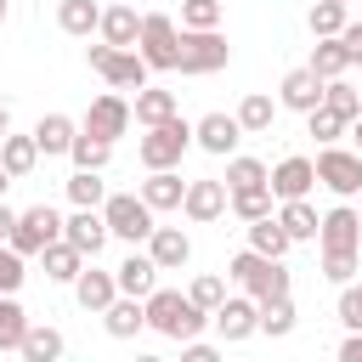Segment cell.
<instances>
[{
	"label": "cell",
	"instance_id": "cell-34",
	"mask_svg": "<svg viewBox=\"0 0 362 362\" xmlns=\"http://www.w3.org/2000/svg\"><path fill=\"white\" fill-rule=\"evenodd\" d=\"M221 181H226V192H249V187H266V181H272V170H266L260 158H249V153H232Z\"/></svg>",
	"mask_w": 362,
	"mask_h": 362
},
{
	"label": "cell",
	"instance_id": "cell-8",
	"mask_svg": "<svg viewBox=\"0 0 362 362\" xmlns=\"http://www.w3.org/2000/svg\"><path fill=\"white\" fill-rule=\"evenodd\" d=\"M57 238H62V215L51 204H34V209H17V226L6 243L28 260V255H45V243H57Z\"/></svg>",
	"mask_w": 362,
	"mask_h": 362
},
{
	"label": "cell",
	"instance_id": "cell-7",
	"mask_svg": "<svg viewBox=\"0 0 362 362\" xmlns=\"http://www.w3.org/2000/svg\"><path fill=\"white\" fill-rule=\"evenodd\" d=\"M311 164H317V187H328L334 198L351 204V198L362 192V153H356V147H322Z\"/></svg>",
	"mask_w": 362,
	"mask_h": 362
},
{
	"label": "cell",
	"instance_id": "cell-31",
	"mask_svg": "<svg viewBox=\"0 0 362 362\" xmlns=\"http://www.w3.org/2000/svg\"><path fill=\"white\" fill-rule=\"evenodd\" d=\"M249 249L266 255V260H283V255L294 249V238L277 226V215H266V221H249Z\"/></svg>",
	"mask_w": 362,
	"mask_h": 362
},
{
	"label": "cell",
	"instance_id": "cell-51",
	"mask_svg": "<svg viewBox=\"0 0 362 362\" xmlns=\"http://www.w3.org/2000/svg\"><path fill=\"white\" fill-rule=\"evenodd\" d=\"M339 362H362V334H345V345H339Z\"/></svg>",
	"mask_w": 362,
	"mask_h": 362
},
{
	"label": "cell",
	"instance_id": "cell-44",
	"mask_svg": "<svg viewBox=\"0 0 362 362\" xmlns=\"http://www.w3.org/2000/svg\"><path fill=\"white\" fill-rule=\"evenodd\" d=\"M187 294H192V300H198L204 311H215V305L226 300V277H215V272H198V277L187 283Z\"/></svg>",
	"mask_w": 362,
	"mask_h": 362
},
{
	"label": "cell",
	"instance_id": "cell-21",
	"mask_svg": "<svg viewBox=\"0 0 362 362\" xmlns=\"http://www.w3.org/2000/svg\"><path fill=\"white\" fill-rule=\"evenodd\" d=\"M141 198H147V209H153V215H164V209H181V198H187V181H181L175 170H147V181H141Z\"/></svg>",
	"mask_w": 362,
	"mask_h": 362
},
{
	"label": "cell",
	"instance_id": "cell-41",
	"mask_svg": "<svg viewBox=\"0 0 362 362\" xmlns=\"http://www.w3.org/2000/svg\"><path fill=\"white\" fill-rule=\"evenodd\" d=\"M305 136H317L322 147H334L339 136H351V119H339L334 107H317V113H305Z\"/></svg>",
	"mask_w": 362,
	"mask_h": 362
},
{
	"label": "cell",
	"instance_id": "cell-14",
	"mask_svg": "<svg viewBox=\"0 0 362 362\" xmlns=\"http://www.w3.org/2000/svg\"><path fill=\"white\" fill-rule=\"evenodd\" d=\"M322 85H328V79H317L311 68H288V74H283V85H277V107L317 113V107H322Z\"/></svg>",
	"mask_w": 362,
	"mask_h": 362
},
{
	"label": "cell",
	"instance_id": "cell-12",
	"mask_svg": "<svg viewBox=\"0 0 362 362\" xmlns=\"http://www.w3.org/2000/svg\"><path fill=\"white\" fill-rule=\"evenodd\" d=\"M272 198L277 204H288V198H311V187H317V164L305 158V153H288V158H277L272 164Z\"/></svg>",
	"mask_w": 362,
	"mask_h": 362
},
{
	"label": "cell",
	"instance_id": "cell-33",
	"mask_svg": "<svg viewBox=\"0 0 362 362\" xmlns=\"http://www.w3.org/2000/svg\"><path fill=\"white\" fill-rule=\"evenodd\" d=\"M272 119H277V102H272L266 90H249V96L238 102V124H243V136H266Z\"/></svg>",
	"mask_w": 362,
	"mask_h": 362
},
{
	"label": "cell",
	"instance_id": "cell-47",
	"mask_svg": "<svg viewBox=\"0 0 362 362\" xmlns=\"http://www.w3.org/2000/svg\"><path fill=\"white\" fill-rule=\"evenodd\" d=\"M339 322H345V334H362V283L339 288Z\"/></svg>",
	"mask_w": 362,
	"mask_h": 362
},
{
	"label": "cell",
	"instance_id": "cell-10",
	"mask_svg": "<svg viewBox=\"0 0 362 362\" xmlns=\"http://www.w3.org/2000/svg\"><path fill=\"white\" fill-rule=\"evenodd\" d=\"M130 119H136V113H130V102H124L119 90H102V96L85 107V124H79V130H90L96 141H119V136L130 130Z\"/></svg>",
	"mask_w": 362,
	"mask_h": 362
},
{
	"label": "cell",
	"instance_id": "cell-15",
	"mask_svg": "<svg viewBox=\"0 0 362 362\" xmlns=\"http://www.w3.org/2000/svg\"><path fill=\"white\" fill-rule=\"evenodd\" d=\"M317 243L322 249H362V215L339 198L328 215H322V226H317Z\"/></svg>",
	"mask_w": 362,
	"mask_h": 362
},
{
	"label": "cell",
	"instance_id": "cell-40",
	"mask_svg": "<svg viewBox=\"0 0 362 362\" xmlns=\"http://www.w3.org/2000/svg\"><path fill=\"white\" fill-rule=\"evenodd\" d=\"M294 322H300V311H294V300H288V294H283V300H266V305H260V334L283 339V334H294Z\"/></svg>",
	"mask_w": 362,
	"mask_h": 362
},
{
	"label": "cell",
	"instance_id": "cell-29",
	"mask_svg": "<svg viewBox=\"0 0 362 362\" xmlns=\"http://www.w3.org/2000/svg\"><path fill=\"white\" fill-rule=\"evenodd\" d=\"M17 356H23V362H62V334H57L51 322H28Z\"/></svg>",
	"mask_w": 362,
	"mask_h": 362
},
{
	"label": "cell",
	"instance_id": "cell-59",
	"mask_svg": "<svg viewBox=\"0 0 362 362\" xmlns=\"http://www.w3.org/2000/svg\"><path fill=\"white\" fill-rule=\"evenodd\" d=\"M356 90H362V85H356Z\"/></svg>",
	"mask_w": 362,
	"mask_h": 362
},
{
	"label": "cell",
	"instance_id": "cell-46",
	"mask_svg": "<svg viewBox=\"0 0 362 362\" xmlns=\"http://www.w3.org/2000/svg\"><path fill=\"white\" fill-rule=\"evenodd\" d=\"M23 277H28V260H23L11 243H0V294H17Z\"/></svg>",
	"mask_w": 362,
	"mask_h": 362
},
{
	"label": "cell",
	"instance_id": "cell-39",
	"mask_svg": "<svg viewBox=\"0 0 362 362\" xmlns=\"http://www.w3.org/2000/svg\"><path fill=\"white\" fill-rule=\"evenodd\" d=\"M28 334V311L17 305V294H0V351H17Z\"/></svg>",
	"mask_w": 362,
	"mask_h": 362
},
{
	"label": "cell",
	"instance_id": "cell-49",
	"mask_svg": "<svg viewBox=\"0 0 362 362\" xmlns=\"http://www.w3.org/2000/svg\"><path fill=\"white\" fill-rule=\"evenodd\" d=\"M85 57H90V68H96V74H107V62H113V45H107V40H96Z\"/></svg>",
	"mask_w": 362,
	"mask_h": 362
},
{
	"label": "cell",
	"instance_id": "cell-54",
	"mask_svg": "<svg viewBox=\"0 0 362 362\" xmlns=\"http://www.w3.org/2000/svg\"><path fill=\"white\" fill-rule=\"evenodd\" d=\"M351 147L362 153V119H351Z\"/></svg>",
	"mask_w": 362,
	"mask_h": 362
},
{
	"label": "cell",
	"instance_id": "cell-37",
	"mask_svg": "<svg viewBox=\"0 0 362 362\" xmlns=\"http://www.w3.org/2000/svg\"><path fill=\"white\" fill-rule=\"evenodd\" d=\"M68 158H74V170H107L113 141H96L90 130H79V136H74V147H68Z\"/></svg>",
	"mask_w": 362,
	"mask_h": 362
},
{
	"label": "cell",
	"instance_id": "cell-48",
	"mask_svg": "<svg viewBox=\"0 0 362 362\" xmlns=\"http://www.w3.org/2000/svg\"><path fill=\"white\" fill-rule=\"evenodd\" d=\"M181 362H221V351L204 345V339H187V345H181Z\"/></svg>",
	"mask_w": 362,
	"mask_h": 362
},
{
	"label": "cell",
	"instance_id": "cell-35",
	"mask_svg": "<svg viewBox=\"0 0 362 362\" xmlns=\"http://www.w3.org/2000/svg\"><path fill=\"white\" fill-rule=\"evenodd\" d=\"M68 204H74V209H102V204H107L102 170H74V175H68Z\"/></svg>",
	"mask_w": 362,
	"mask_h": 362
},
{
	"label": "cell",
	"instance_id": "cell-17",
	"mask_svg": "<svg viewBox=\"0 0 362 362\" xmlns=\"http://www.w3.org/2000/svg\"><path fill=\"white\" fill-rule=\"evenodd\" d=\"M113 277H119V294H130V300H147V294L158 288V260L130 249V255L113 266Z\"/></svg>",
	"mask_w": 362,
	"mask_h": 362
},
{
	"label": "cell",
	"instance_id": "cell-56",
	"mask_svg": "<svg viewBox=\"0 0 362 362\" xmlns=\"http://www.w3.org/2000/svg\"><path fill=\"white\" fill-rule=\"evenodd\" d=\"M136 362H164V356H136Z\"/></svg>",
	"mask_w": 362,
	"mask_h": 362
},
{
	"label": "cell",
	"instance_id": "cell-5",
	"mask_svg": "<svg viewBox=\"0 0 362 362\" xmlns=\"http://www.w3.org/2000/svg\"><path fill=\"white\" fill-rule=\"evenodd\" d=\"M102 221H107V232H113V238H124L130 249H136V243H147V238H153V226H158L141 192H107Z\"/></svg>",
	"mask_w": 362,
	"mask_h": 362
},
{
	"label": "cell",
	"instance_id": "cell-58",
	"mask_svg": "<svg viewBox=\"0 0 362 362\" xmlns=\"http://www.w3.org/2000/svg\"><path fill=\"white\" fill-rule=\"evenodd\" d=\"M345 6H362V0H345Z\"/></svg>",
	"mask_w": 362,
	"mask_h": 362
},
{
	"label": "cell",
	"instance_id": "cell-4",
	"mask_svg": "<svg viewBox=\"0 0 362 362\" xmlns=\"http://www.w3.org/2000/svg\"><path fill=\"white\" fill-rule=\"evenodd\" d=\"M136 51H141V62H147L153 74H175V57H181V28H175V17L141 11V40H136Z\"/></svg>",
	"mask_w": 362,
	"mask_h": 362
},
{
	"label": "cell",
	"instance_id": "cell-53",
	"mask_svg": "<svg viewBox=\"0 0 362 362\" xmlns=\"http://www.w3.org/2000/svg\"><path fill=\"white\" fill-rule=\"evenodd\" d=\"M0 136H11V107L0 102Z\"/></svg>",
	"mask_w": 362,
	"mask_h": 362
},
{
	"label": "cell",
	"instance_id": "cell-16",
	"mask_svg": "<svg viewBox=\"0 0 362 362\" xmlns=\"http://www.w3.org/2000/svg\"><path fill=\"white\" fill-rule=\"evenodd\" d=\"M62 238H68V243H74V249H79L85 260H96V255H102V243H107L113 232H107L102 209H74V215L62 221Z\"/></svg>",
	"mask_w": 362,
	"mask_h": 362
},
{
	"label": "cell",
	"instance_id": "cell-9",
	"mask_svg": "<svg viewBox=\"0 0 362 362\" xmlns=\"http://www.w3.org/2000/svg\"><path fill=\"white\" fill-rule=\"evenodd\" d=\"M209 322H215V334H221L226 345H238V339L260 334V300H249V294H226V300L209 311Z\"/></svg>",
	"mask_w": 362,
	"mask_h": 362
},
{
	"label": "cell",
	"instance_id": "cell-38",
	"mask_svg": "<svg viewBox=\"0 0 362 362\" xmlns=\"http://www.w3.org/2000/svg\"><path fill=\"white\" fill-rule=\"evenodd\" d=\"M232 215L249 226V221H266V215H277V198H272V187H249V192H232Z\"/></svg>",
	"mask_w": 362,
	"mask_h": 362
},
{
	"label": "cell",
	"instance_id": "cell-45",
	"mask_svg": "<svg viewBox=\"0 0 362 362\" xmlns=\"http://www.w3.org/2000/svg\"><path fill=\"white\" fill-rule=\"evenodd\" d=\"M181 28H221V0H181Z\"/></svg>",
	"mask_w": 362,
	"mask_h": 362
},
{
	"label": "cell",
	"instance_id": "cell-2",
	"mask_svg": "<svg viewBox=\"0 0 362 362\" xmlns=\"http://www.w3.org/2000/svg\"><path fill=\"white\" fill-rule=\"evenodd\" d=\"M226 277L249 294V300H283L288 294V266L283 260H266V255H255V249H238L232 260H226Z\"/></svg>",
	"mask_w": 362,
	"mask_h": 362
},
{
	"label": "cell",
	"instance_id": "cell-6",
	"mask_svg": "<svg viewBox=\"0 0 362 362\" xmlns=\"http://www.w3.org/2000/svg\"><path fill=\"white\" fill-rule=\"evenodd\" d=\"M226 62H232V45L221 28H181V57H175L181 74H221Z\"/></svg>",
	"mask_w": 362,
	"mask_h": 362
},
{
	"label": "cell",
	"instance_id": "cell-32",
	"mask_svg": "<svg viewBox=\"0 0 362 362\" xmlns=\"http://www.w3.org/2000/svg\"><path fill=\"white\" fill-rule=\"evenodd\" d=\"M305 68H311L317 79H345V68H351V51H345V40H317Z\"/></svg>",
	"mask_w": 362,
	"mask_h": 362
},
{
	"label": "cell",
	"instance_id": "cell-1",
	"mask_svg": "<svg viewBox=\"0 0 362 362\" xmlns=\"http://www.w3.org/2000/svg\"><path fill=\"white\" fill-rule=\"evenodd\" d=\"M141 305H147V328L164 334V339H181V345L198 339L204 322H209V311H204L192 294H181V288H153Z\"/></svg>",
	"mask_w": 362,
	"mask_h": 362
},
{
	"label": "cell",
	"instance_id": "cell-22",
	"mask_svg": "<svg viewBox=\"0 0 362 362\" xmlns=\"http://www.w3.org/2000/svg\"><path fill=\"white\" fill-rule=\"evenodd\" d=\"M102 328H107L113 339H136V334L147 328V305H141V300H130V294H119V300L102 311Z\"/></svg>",
	"mask_w": 362,
	"mask_h": 362
},
{
	"label": "cell",
	"instance_id": "cell-24",
	"mask_svg": "<svg viewBox=\"0 0 362 362\" xmlns=\"http://www.w3.org/2000/svg\"><path fill=\"white\" fill-rule=\"evenodd\" d=\"M130 113H136V124L147 130V124H164V119H175L181 107H175V90H158V85H141V90H136V102H130Z\"/></svg>",
	"mask_w": 362,
	"mask_h": 362
},
{
	"label": "cell",
	"instance_id": "cell-57",
	"mask_svg": "<svg viewBox=\"0 0 362 362\" xmlns=\"http://www.w3.org/2000/svg\"><path fill=\"white\" fill-rule=\"evenodd\" d=\"M0 23H6V0H0Z\"/></svg>",
	"mask_w": 362,
	"mask_h": 362
},
{
	"label": "cell",
	"instance_id": "cell-28",
	"mask_svg": "<svg viewBox=\"0 0 362 362\" xmlns=\"http://www.w3.org/2000/svg\"><path fill=\"white\" fill-rule=\"evenodd\" d=\"M277 226H283L294 243H305V238H317L322 215L311 209V198H288V204H277Z\"/></svg>",
	"mask_w": 362,
	"mask_h": 362
},
{
	"label": "cell",
	"instance_id": "cell-50",
	"mask_svg": "<svg viewBox=\"0 0 362 362\" xmlns=\"http://www.w3.org/2000/svg\"><path fill=\"white\" fill-rule=\"evenodd\" d=\"M345 51H351V62H362V23H345Z\"/></svg>",
	"mask_w": 362,
	"mask_h": 362
},
{
	"label": "cell",
	"instance_id": "cell-55",
	"mask_svg": "<svg viewBox=\"0 0 362 362\" xmlns=\"http://www.w3.org/2000/svg\"><path fill=\"white\" fill-rule=\"evenodd\" d=\"M6 187H11V175H6V164H0V198H6Z\"/></svg>",
	"mask_w": 362,
	"mask_h": 362
},
{
	"label": "cell",
	"instance_id": "cell-20",
	"mask_svg": "<svg viewBox=\"0 0 362 362\" xmlns=\"http://www.w3.org/2000/svg\"><path fill=\"white\" fill-rule=\"evenodd\" d=\"M147 255L158 260V272H181V266L192 260V238H187L181 226H153V238H147Z\"/></svg>",
	"mask_w": 362,
	"mask_h": 362
},
{
	"label": "cell",
	"instance_id": "cell-19",
	"mask_svg": "<svg viewBox=\"0 0 362 362\" xmlns=\"http://www.w3.org/2000/svg\"><path fill=\"white\" fill-rule=\"evenodd\" d=\"M113 51H136L141 40V11L136 6H102V28H96Z\"/></svg>",
	"mask_w": 362,
	"mask_h": 362
},
{
	"label": "cell",
	"instance_id": "cell-43",
	"mask_svg": "<svg viewBox=\"0 0 362 362\" xmlns=\"http://www.w3.org/2000/svg\"><path fill=\"white\" fill-rule=\"evenodd\" d=\"M322 107H334L339 119H362V90L345 85V79H328L322 85Z\"/></svg>",
	"mask_w": 362,
	"mask_h": 362
},
{
	"label": "cell",
	"instance_id": "cell-26",
	"mask_svg": "<svg viewBox=\"0 0 362 362\" xmlns=\"http://www.w3.org/2000/svg\"><path fill=\"white\" fill-rule=\"evenodd\" d=\"M0 164H6L11 181L34 175V164H40V141H34V130H28V136H0Z\"/></svg>",
	"mask_w": 362,
	"mask_h": 362
},
{
	"label": "cell",
	"instance_id": "cell-25",
	"mask_svg": "<svg viewBox=\"0 0 362 362\" xmlns=\"http://www.w3.org/2000/svg\"><path fill=\"white\" fill-rule=\"evenodd\" d=\"M40 266H45V277H51V283H74V277H79V272H85L90 260H85V255H79V249H74L68 238H57V243H45Z\"/></svg>",
	"mask_w": 362,
	"mask_h": 362
},
{
	"label": "cell",
	"instance_id": "cell-42",
	"mask_svg": "<svg viewBox=\"0 0 362 362\" xmlns=\"http://www.w3.org/2000/svg\"><path fill=\"white\" fill-rule=\"evenodd\" d=\"M356 266H362V249H322V277L328 283H356Z\"/></svg>",
	"mask_w": 362,
	"mask_h": 362
},
{
	"label": "cell",
	"instance_id": "cell-52",
	"mask_svg": "<svg viewBox=\"0 0 362 362\" xmlns=\"http://www.w3.org/2000/svg\"><path fill=\"white\" fill-rule=\"evenodd\" d=\"M11 226H17V209H11V204H6V198H0V243H6V238H11Z\"/></svg>",
	"mask_w": 362,
	"mask_h": 362
},
{
	"label": "cell",
	"instance_id": "cell-30",
	"mask_svg": "<svg viewBox=\"0 0 362 362\" xmlns=\"http://www.w3.org/2000/svg\"><path fill=\"white\" fill-rule=\"evenodd\" d=\"M147 74H153V68L141 62V51H113V62H107V74H102V79H107L113 90H141V85H147Z\"/></svg>",
	"mask_w": 362,
	"mask_h": 362
},
{
	"label": "cell",
	"instance_id": "cell-3",
	"mask_svg": "<svg viewBox=\"0 0 362 362\" xmlns=\"http://www.w3.org/2000/svg\"><path fill=\"white\" fill-rule=\"evenodd\" d=\"M187 147H192V119H164V124H147V136L136 141V158H141V170H175L181 158H187Z\"/></svg>",
	"mask_w": 362,
	"mask_h": 362
},
{
	"label": "cell",
	"instance_id": "cell-18",
	"mask_svg": "<svg viewBox=\"0 0 362 362\" xmlns=\"http://www.w3.org/2000/svg\"><path fill=\"white\" fill-rule=\"evenodd\" d=\"M74 300H79L85 311H96V317H102V311L119 300V277H113V272H102V266H85V272L74 277Z\"/></svg>",
	"mask_w": 362,
	"mask_h": 362
},
{
	"label": "cell",
	"instance_id": "cell-36",
	"mask_svg": "<svg viewBox=\"0 0 362 362\" xmlns=\"http://www.w3.org/2000/svg\"><path fill=\"white\" fill-rule=\"evenodd\" d=\"M305 23H311V34H317V40H339V34H345V23H351V6H345V0H317Z\"/></svg>",
	"mask_w": 362,
	"mask_h": 362
},
{
	"label": "cell",
	"instance_id": "cell-23",
	"mask_svg": "<svg viewBox=\"0 0 362 362\" xmlns=\"http://www.w3.org/2000/svg\"><path fill=\"white\" fill-rule=\"evenodd\" d=\"M57 28L74 40H90L102 28V6L96 0H57Z\"/></svg>",
	"mask_w": 362,
	"mask_h": 362
},
{
	"label": "cell",
	"instance_id": "cell-11",
	"mask_svg": "<svg viewBox=\"0 0 362 362\" xmlns=\"http://www.w3.org/2000/svg\"><path fill=\"white\" fill-rule=\"evenodd\" d=\"M226 209H232V192H226V181H215V175H204V181H187L181 215H187L192 226H209V221H221Z\"/></svg>",
	"mask_w": 362,
	"mask_h": 362
},
{
	"label": "cell",
	"instance_id": "cell-13",
	"mask_svg": "<svg viewBox=\"0 0 362 362\" xmlns=\"http://www.w3.org/2000/svg\"><path fill=\"white\" fill-rule=\"evenodd\" d=\"M238 141H243L238 113H204V119L192 124V147H204V153H215V158H232Z\"/></svg>",
	"mask_w": 362,
	"mask_h": 362
},
{
	"label": "cell",
	"instance_id": "cell-27",
	"mask_svg": "<svg viewBox=\"0 0 362 362\" xmlns=\"http://www.w3.org/2000/svg\"><path fill=\"white\" fill-rule=\"evenodd\" d=\"M74 136H79V124H74L68 113H45V119L34 124V141H40V153H45V158L68 153V147H74Z\"/></svg>",
	"mask_w": 362,
	"mask_h": 362
}]
</instances>
